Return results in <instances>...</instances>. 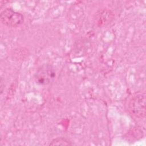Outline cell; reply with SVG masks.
I'll return each mask as SVG.
<instances>
[{"label": "cell", "mask_w": 146, "mask_h": 146, "mask_svg": "<svg viewBox=\"0 0 146 146\" xmlns=\"http://www.w3.org/2000/svg\"><path fill=\"white\" fill-rule=\"evenodd\" d=\"M129 110L138 117H143L145 114V95L141 92L133 95L129 102Z\"/></svg>", "instance_id": "cell-1"}, {"label": "cell", "mask_w": 146, "mask_h": 146, "mask_svg": "<svg viewBox=\"0 0 146 146\" xmlns=\"http://www.w3.org/2000/svg\"><path fill=\"white\" fill-rule=\"evenodd\" d=\"M55 77L54 68L49 64H44L37 71L35 75L36 82L41 85H47L52 82Z\"/></svg>", "instance_id": "cell-3"}, {"label": "cell", "mask_w": 146, "mask_h": 146, "mask_svg": "<svg viewBox=\"0 0 146 146\" xmlns=\"http://www.w3.org/2000/svg\"><path fill=\"white\" fill-rule=\"evenodd\" d=\"M23 21V15L12 9L8 8L1 12V21L2 24L7 27H16L22 25Z\"/></svg>", "instance_id": "cell-2"}, {"label": "cell", "mask_w": 146, "mask_h": 146, "mask_svg": "<svg viewBox=\"0 0 146 146\" xmlns=\"http://www.w3.org/2000/svg\"><path fill=\"white\" fill-rule=\"evenodd\" d=\"M70 143L65 139L58 138L54 140L50 145H70Z\"/></svg>", "instance_id": "cell-4"}]
</instances>
